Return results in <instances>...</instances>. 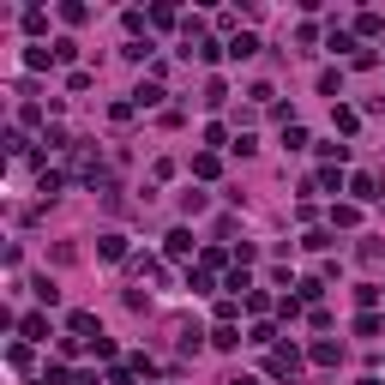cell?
Masks as SVG:
<instances>
[{"instance_id": "obj_1", "label": "cell", "mask_w": 385, "mask_h": 385, "mask_svg": "<svg viewBox=\"0 0 385 385\" xmlns=\"http://www.w3.org/2000/svg\"><path fill=\"white\" fill-rule=\"evenodd\" d=\"M295 368H301V356H295V349H271V373H277V379H289Z\"/></svg>"}, {"instance_id": "obj_2", "label": "cell", "mask_w": 385, "mask_h": 385, "mask_svg": "<svg viewBox=\"0 0 385 385\" xmlns=\"http://www.w3.org/2000/svg\"><path fill=\"white\" fill-rule=\"evenodd\" d=\"M97 253H103V259H127V235H103Z\"/></svg>"}, {"instance_id": "obj_3", "label": "cell", "mask_w": 385, "mask_h": 385, "mask_svg": "<svg viewBox=\"0 0 385 385\" xmlns=\"http://www.w3.org/2000/svg\"><path fill=\"white\" fill-rule=\"evenodd\" d=\"M18 331H24V337L36 343V337H43V331H48V319H43V313H24V319H18Z\"/></svg>"}, {"instance_id": "obj_4", "label": "cell", "mask_w": 385, "mask_h": 385, "mask_svg": "<svg viewBox=\"0 0 385 385\" xmlns=\"http://www.w3.org/2000/svg\"><path fill=\"white\" fill-rule=\"evenodd\" d=\"M229 55H235V60H247V55H259V36H247V30H241L235 43H229Z\"/></svg>"}, {"instance_id": "obj_5", "label": "cell", "mask_w": 385, "mask_h": 385, "mask_svg": "<svg viewBox=\"0 0 385 385\" xmlns=\"http://www.w3.org/2000/svg\"><path fill=\"white\" fill-rule=\"evenodd\" d=\"M211 343H217V349H241V331H235V326H217V331H211Z\"/></svg>"}, {"instance_id": "obj_6", "label": "cell", "mask_w": 385, "mask_h": 385, "mask_svg": "<svg viewBox=\"0 0 385 385\" xmlns=\"http://www.w3.org/2000/svg\"><path fill=\"white\" fill-rule=\"evenodd\" d=\"M337 356H343L337 343H313V361H319V368H337Z\"/></svg>"}, {"instance_id": "obj_7", "label": "cell", "mask_w": 385, "mask_h": 385, "mask_svg": "<svg viewBox=\"0 0 385 385\" xmlns=\"http://www.w3.org/2000/svg\"><path fill=\"white\" fill-rule=\"evenodd\" d=\"M133 97H139V108H157V103H163V85H139Z\"/></svg>"}, {"instance_id": "obj_8", "label": "cell", "mask_w": 385, "mask_h": 385, "mask_svg": "<svg viewBox=\"0 0 385 385\" xmlns=\"http://www.w3.org/2000/svg\"><path fill=\"white\" fill-rule=\"evenodd\" d=\"M30 289H36V301H43V307H55V301H60V289H55V283H48V277H36V283H30Z\"/></svg>"}, {"instance_id": "obj_9", "label": "cell", "mask_w": 385, "mask_h": 385, "mask_svg": "<svg viewBox=\"0 0 385 385\" xmlns=\"http://www.w3.org/2000/svg\"><path fill=\"white\" fill-rule=\"evenodd\" d=\"M60 187H66V175H60V169H48V175H43V187H36V192H43V199H55Z\"/></svg>"}, {"instance_id": "obj_10", "label": "cell", "mask_w": 385, "mask_h": 385, "mask_svg": "<svg viewBox=\"0 0 385 385\" xmlns=\"http://www.w3.org/2000/svg\"><path fill=\"white\" fill-rule=\"evenodd\" d=\"M66 326H73L78 337H90V331H97V319H90V313H73V319H66ZM97 337H103V331H97Z\"/></svg>"}, {"instance_id": "obj_11", "label": "cell", "mask_w": 385, "mask_h": 385, "mask_svg": "<svg viewBox=\"0 0 385 385\" xmlns=\"http://www.w3.org/2000/svg\"><path fill=\"white\" fill-rule=\"evenodd\" d=\"M349 192H356V199H379V192H373V175H356V181H349Z\"/></svg>"}, {"instance_id": "obj_12", "label": "cell", "mask_w": 385, "mask_h": 385, "mask_svg": "<svg viewBox=\"0 0 385 385\" xmlns=\"http://www.w3.org/2000/svg\"><path fill=\"white\" fill-rule=\"evenodd\" d=\"M169 253H175V259H181V253H192V235H187V229H175V235H169Z\"/></svg>"}, {"instance_id": "obj_13", "label": "cell", "mask_w": 385, "mask_h": 385, "mask_svg": "<svg viewBox=\"0 0 385 385\" xmlns=\"http://www.w3.org/2000/svg\"><path fill=\"white\" fill-rule=\"evenodd\" d=\"M36 385H66V368H48V373H43Z\"/></svg>"}, {"instance_id": "obj_14", "label": "cell", "mask_w": 385, "mask_h": 385, "mask_svg": "<svg viewBox=\"0 0 385 385\" xmlns=\"http://www.w3.org/2000/svg\"><path fill=\"white\" fill-rule=\"evenodd\" d=\"M223 385H253V379H247V373H235V379H223Z\"/></svg>"}, {"instance_id": "obj_15", "label": "cell", "mask_w": 385, "mask_h": 385, "mask_svg": "<svg viewBox=\"0 0 385 385\" xmlns=\"http://www.w3.org/2000/svg\"><path fill=\"white\" fill-rule=\"evenodd\" d=\"M361 385H379V379H361Z\"/></svg>"}]
</instances>
